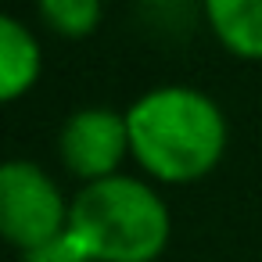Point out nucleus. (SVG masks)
<instances>
[{"mask_svg": "<svg viewBox=\"0 0 262 262\" xmlns=\"http://www.w3.org/2000/svg\"><path fill=\"white\" fill-rule=\"evenodd\" d=\"M129 158L155 183L187 187L205 180L226 155L230 126L223 108L198 86L169 83L126 108Z\"/></svg>", "mask_w": 262, "mask_h": 262, "instance_id": "obj_1", "label": "nucleus"}, {"mask_svg": "<svg viewBox=\"0 0 262 262\" xmlns=\"http://www.w3.org/2000/svg\"><path fill=\"white\" fill-rule=\"evenodd\" d=\"M69 233L97 262H155L169 248L172 215L147 180L115 172L79 187Z\"/></svg>", "mask_w": 262, "mask_h": 262, "instance_id": "obj_2", "label": "nucleus"}, {"mask_svg": "<svg viewBox=\"0 0 262 262\" xmlns=\"http://www.w3.org/2000/svg\"><path fill=\"white\" fill-rule=\"evenodd\" d=\"M69 208L54 176L33 162H8L0 169V230L18 251H33L69 230Z\"/></svg>", "mask_w": 262, "mask_h": 262, "instance_id": "obj_3", "label": "nucleus"}, {"mask_svg": "<svg viewBox=\"0 0 262 262\" xmlns=\"http://www.w3.org/2000/svg\"><path fill=\"white\" fill-rule=\"evenodd\" d=\"M58 158L69 176L94 183L115 176L129 158L126 112L115 108H79L65 119L58 133Z\"/></svg>", "mask_w": 262, "mask_h": 262, "instance_id": "obj_4", "label": "nucleus"}, {"mask_svg": "<svg viewBox=\"0 0 262 262\" xmlns=\"http://www.w3.org/2000/svg\"><path fill=\"white\" fill-rule=\"evenodd\" d=\"M201 11L223 51L262 61V0H201Z\"/></svg>", "mask_w": 262, "mask_h": 262, "instance_id": "obj_5", "label": "nucleus"}, {"mask_svg": "<svg viewBox=\"0 0 262 262\" xmlns=\"http://www.w3.org/2000/svg\"><path fill=\"white\" fill-rule=\"evenodd\" d=\"M43 72V51L40 40L22 26L18 18H0V97L8 104L33 94Z\"/></svg>", "mask_w": 262, "mask_h": 262, "instance_id": "obj_6", "label": "nucleus"}, {"mask_svg": "<svg viewBox=\"0 0 262 262\" xmlns=\"http://www.w3.org/2000/svg\"><path fill=\"white\" fill-rule=\"evenodd\" d=\"M40 22L61 40H86L104 18V0H36Z\"/></svg>", "mask_w": 262, "mask_h": 262, "instance_id": "obj_7", "label": "nucleus"}, {"mask_svg": "<svg viewBox=\"0 0 262 262\" xmlns=\"http://www.w3.org/2000/svg\"><path fill=\"white\" fill-rule=\"evenodd\" d=\"M22 262H97V258H90V255L79 248V241L65 230L61 237L40 244V248H33V251H22Z\"/></svg>", "mask_w": 262, "mask_h": 262, "instance_id": "obj_8", "label": "nucleus"}]
</instances>
